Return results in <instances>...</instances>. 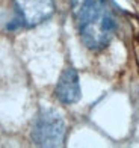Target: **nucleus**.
Segmentation results:
<instances>
[{"label": "nucleus", "instance_id": "nucleus-1", "mask_svg": "<svg viewBox=\"0 0 139 148\" xmlns=\"http://www.w3.org/2000/svg\"><path fill=\"white\" fill-rule=\"evenodd\" d=\"M65 121L53 109H42L35 118L32 127V140L38 147H61L65 139Z\"/></svg>", "mask_w": 139, "mask_h": 148}, {"label": "nucleus", "instance_id": "nucleus-2", "mask_svg": "<svg viewBox=\"0 0 139 148\" xmlns=\"http://www.w3.org/2000/svg\"><path fill=\"white\" fill-rule=\"evenodd\" d=\"M116 32V20L108 9L97 21L79 27L82 42L89 50H101L108 47Z\"/></svg>", "mask_w": 139, "mask_h": 148}, {"label": "nucleus", "instance_id": "nucleus-3", "mask_svg": "<svg viewBox=\"0 0 139 148\" xmlns=\"http://www.w3.org/2000/svg\"><path fill=\"white\" fill-rule=\"evenodd\" d=\"M14 6L21 26L35 27L55 14L56 6L53 0H14Z\"/></svg>", "mask_w": 139, "mask_h": 148}, {"label": "nucleus", "instance_id": "nucleus-4", "mask_svg": "<svg viewBox=\"0 0 139 148\" xmlns=\"http://www.w3.org/2000/svg\"><path fill=\"white\" fill-rule=\"evenodd\" d=\"M70 6L77 29L97 21L108 11L106 0H70Z\"/></svg>", "mask_w": 139, "mask_h": 148}, {"label": "nucleus", "instance_id": "nucleus-5", "mask_svg": "<svg viewBox=\"0 0 139 148\" xmlns=\"http://www.w3.org/2000/svg\"><path fill=\"white\" fill-rule=\"evenodd\" d=\"M55 95L62 104H74L80 100L82 89H80L79 73L73 66L64 70V73L61 74L55 89Z\"/></svg>", "mask_w": 139, "mask_h": 148}]
</instances>
